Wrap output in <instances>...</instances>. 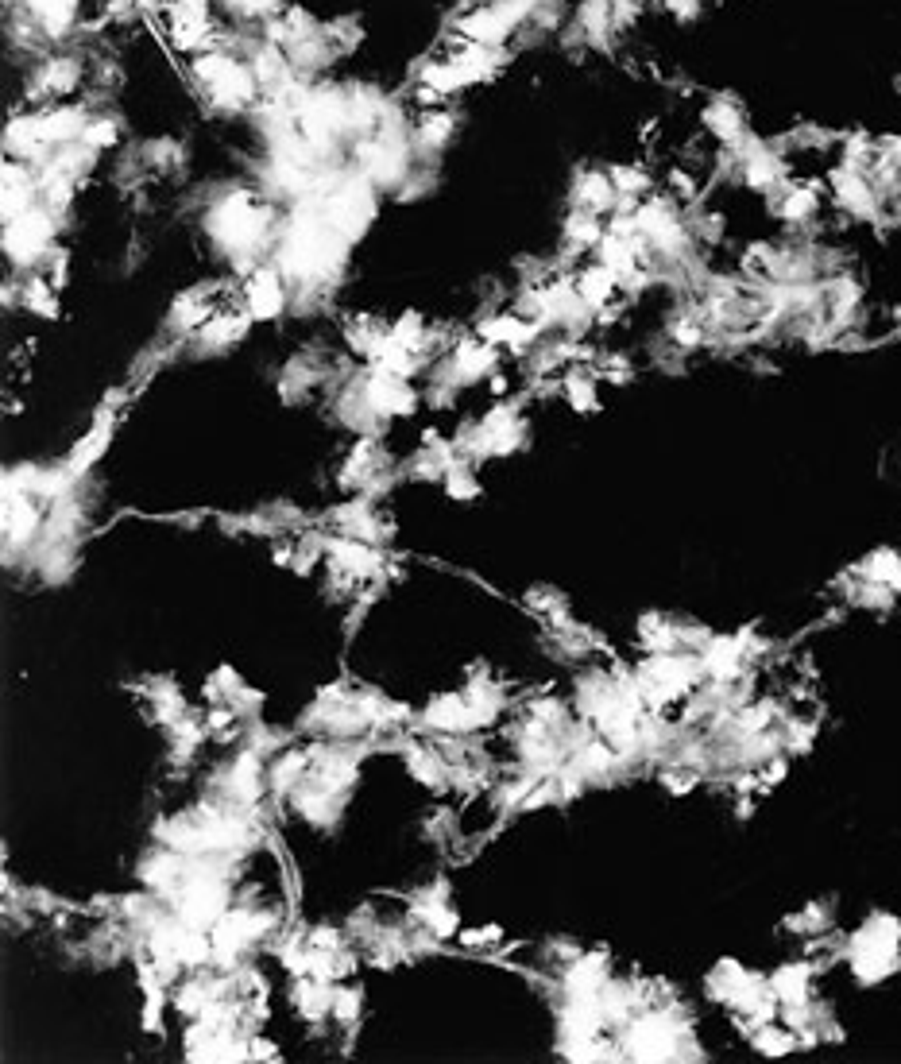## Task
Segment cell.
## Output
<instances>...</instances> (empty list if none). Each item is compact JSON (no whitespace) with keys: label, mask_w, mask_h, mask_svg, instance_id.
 <instances>
[{"label":"cell","mask_w":901,"mask_h":1064,"mask_svg":"<svg viewBox=\"0 0 901 1064\" xmlns=\"http://www.w3.org/2000/svg\"><path fill=\"white\" fill-rule=\"evenodd\" d=\"M117 136H120V124H117V120H113V117H97V113H93V117H89V128H86V136H82V140H86L89 148L105 151V148H113V144H117Z\"/></svg>","instance_id":"8"},{"label":"cell","mask_w":901,"mask_h":1064,"mask_svg":"<svg viewBox=\"0 0 901 1064\" xmlns=\"http://www.w3.org/2000/svg\"><path fill=\"white\" fill-rule=\"evenodd\" d=\"M287 302L279 271H256L248 283V318H275Z\"/></svg>","instance_id":"5"},{"label":"cell","mask_w":901,"mask_h":1064,"mask_svg":"<svg viewBox=\"0 0 901 1064\" xmlns=\"http://www.w3.org/2000/svg\"><path fill=\"white\" fill-rule=\"evenodd\" d=\"M704 124H708V132L724 144V148H739V144H747L751 140V128H747V117H743V109L739 105H731V101H712L708 109H704Z\"/></svg>","instance_id":"3"},{"label":"cell","mask_w":901,"mask_h":1064,"mask_svg":"<svg viewBox=\"0 0 901 1064\" xmlns=\"http://www.w3.org/2000/svg\"><path fill=\"white\" fill-rule=\"evenodd\" d=\"M782 221H805L816 213V190L813 186H785L782 202H778Z\"/></svg>","instance_id":"7"},{"label":"cell","mask_w":901,"mask_h":1064,"mask_svg":"<svg viewBox=\"0 0 901 1064\" xmlns=\"http://www.w3.org/2000/svg\"><path fill=\"white\" fill-rule=\"evenodd\" d=\"M24 8H28V16L51 39H62V35H70V28L78 24L82 0H24Z\"/></svg>","instance_id":"4"},{"label":"cell","mask_w":901,"mask_h":1064,"mask_svg":"<svg viewBox=\"0 0 901 1064\" xmlns=\"http://www.w3.org/2000/svg\"><path fill=\"white\" fill-rule=\"evenodd\" d=\"M109 434H113V414L105 411L101 418H97V426L86 434V442L78 445V453H74V465H70V473L78 476V473H86L89 465L105 453V445H109Z\"/></svg>","instance_id":"6"},{"label":"cell","mask_w":901,"mask_h":1064,"mask_svg":"<svg viewBox=\"0 0 901 1064\" xmlns=\"http://www.w3.org/2000/svg\"><path fill=\"white\" fill-rule=\"evenodd\" d=\"M51 237H55V213L43 206H31L28 213H20L16 221H8L4 229V248L12 256V264H35L47 248H51Z\"/></svg>","instance_id":"1"},{"label":"cell","mask_w":901,"mask_h":1064,"mask_svg":"<svg viewBox=\"0 0 901 1064\" xmlns=\"http://www.w3.org/2000/svg\"><path fill=\"white\" fill-rule=\"evenodd\" d=\"M82 82V62L70 55H55V59L39 62L35 70V93L47 101H62L66 93H74Z\"/></svg>","instance_id":"2"}]
</instances>
